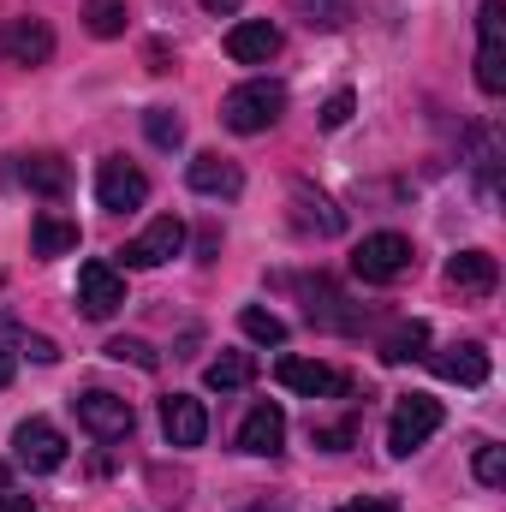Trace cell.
Listing matches in <instances>:
<instances>
[{
    "label": "cell",
    "instance_id": "cell-19",
    "mask_svg": "<svg viewBox=\"0 0 506 512\" xmlns=\"http://www.w3.org/2000/svg\"><path fill=\"white\" fill-rule=\"evenodd\" d=\"M435 376L459 387H483L489 382V352L483 346H447V352H435Z\"/></svg>",
    "mask_w": 506,
    "mask_h": 512
},
{
    "label": "cell",
    "instance_id": "cell-15",
    "mask_svg": "<svg viewBox=\"0 0 506 512\" xmlns=\"http://www.w3.org/2000/svg\"><path fill=\"white\" fill-rule=\"evenodd\" d=\"M280 447H286V411L280 405H251V417L239 423V453L274 459Z\"/></svg>",
    "mask_w": 506,
    "mask_h": 512
},
{
    "label": "cell",
    "instance_id": "cell-31",
    "mask_svg": "<svg viewBox=\"0 0 506 512\" xmlns=\"http://www.w3.org/2000/svg\"><path fill=\"white\" fill-rule=\"evenodd\" d=\"M24 352H30L36 364H54V358H60V352H54V340H42V334H30V340H24Z\"/></svg>",
    "mask_w": 506,
    "mask_h": 512
},
{
    "label": "cell",
    "instance_id": "cell-25",
    "mask_svg": "<svg viewBox=\"0 0 506 512\" xmlns=\"http://www.w3.org/2000/svg\"><path fill=\"white\" fill-rule=\"evenodd\" d=\"M143 131H149L155 149H179V143H185V120H179L173 108H149V114H143Z\"/></svg>",
    "mask_w": 506,
    "mask_h": 512
},
{
    "label": "cell",
    "instance_id": "cell-1",
    "mask_svg": "<svg viewBox=\"0 0 506 512\" xmlns=\"http://www.w3.org/2000/svg\"><path fill=\"white\" fill-rule=\"evenodd\" d=\"M280 114H286V90L268 84V78H251V84L227 90V102H221V120H227V131H239V137H256V131L280 126Z\"/></svg>",
    "mask_w": 506,
    "mask_h": 512
},
{
    "label": "cell",
    "instance_id": "cell-26",
    "mask_svg": "<svg viewBox=\"0 0 506 512\" xmlns=\"http://www.w3.org/2000/svg\"><path fill=\"white\" fill-rule=\"evenodd\" d=\"M310 441H316L322 453H346V447L358 441V423H352V417H346V423H316V429H310Z\"/></svg>",
    "mask_w": 506,
    "mask_h": 512
},
{
    "label": "cell",
    "instance_id": "cell-3",
    "mask_svg": "<svg viewBox=\"0 0 506 512\" xmlns=\"http://www.w3.org/2000/svg\"><path fill=\"white\" fill-rule=\"evenodd\" d=\"M477 84L483 96L506 90V0H483L477 12Z\"/></svg>",
    "mask_w": 506,
    "mask_h": 512
},
{
    "label": "cell",
    "instance_id": "cell-13",
    "mask_svg": "<svg viewBox=\"0 0 506 512\" xmlns=\"http://www.w3.org/2000/svg\"><path fill=\"white\" fill-rule=\"evenodd\" d=\"M280 54V24H268V18H239L233 30H227V60H239V66H268Z\"/></svg>",
    "mask_w": 506,
    "mask_h": 512
},
{
    "label": "cell",
    "instance_id": "cell-17",
    "mask_svg": "<svg viewBox=\"0 0 506 512\" xmlns=\"http://www.w3.org/2000/svg\"><path fill=\"white\" fill-rule=\"evenodd\" d=\"M447 286H459V292H471V298H489V292L501 286V262L489 251H459L447 262Z\"/></svg>",
    "mask_w": 506,
    "mask_h": 512
},
{
    "label": "cell",
    "instance_id": "cell-29",
    "mask_svg": "<svg viewBox=\"0 0 506 512\" xmlns=\"http://www.w3.org/2000/svg\"><path fill=\"white\" fill-rule=\"evenodd\" d=\"M108 358H120V364H137V370H155L161 358L143 346V340H108Z\"/></svg>",
    "mask_w": 506,
    "mask_h": 512
},
{
    "label": "cell",
    "instance_id": "cell-22",
    "mask_svg": "<svg viewBox=\"0 0 506 512\" xmlns=\"http://www.w3.org/2000/svg\"><path fill=\"white\" fill-rule=\"evenodd\" d=\"M84 24H90V36L114 42V36H126L131 6H126V0H84Z\"/></svg>",
    "mask_w": 506,
    "mask_h": 512
},
{
    "label": "cell",
    "instance_id": "cell-18",
    "mask_svg": "<svg viewBox=\"0 0 506 512\" xmlns=\"http://www.w3.org/2000/svg\"><path fill=\"white\" fill-rule=\"evenodd\" d=\"M18 179L36 191V197H66L72 191V167L54 155V149H36V155H18Z\"/></svg>",
    "mask_w": 506,
    "mask_h": 512
},
{
    "label": "cell",
    "instance_id": "cell-33",
    "mask_svg": "<svg viewBox=\"0 0 506 512\" xmlns=\"http://www.w3.org/2000/svg\"><path fill=\"white\" fill-rule=\"evenodd\" d=\"M0 512H42V507H36L30 495H6V489H0Z\"/></svg>",
    "mask_w": 506,
    "mask_h": 512
},
{
    "label": "cell",
    "instance_id": "cell-9",
    "mask_svg": "<svg viewBox=\"0 0 506 512\" xmlns=\"http://www.w3.org/2000/svg\"><path fill=\"white\" fill-rule=\"evenodd\" d=\"M179 251H185V221L179 215H155L120 256H126V268H161V262H173Z\"/></svg>",
    "mask_w": 506,
    "mask_h": 512
},
{
    "label": "cell",
    "instance_id": "cell-2",
    "mask_svg": "<svg viewBox=\"0 0 506 512\" xmlns=\"http://www.w3.org/2000/svg\"><path fill=\"white\" fill-rule=\"evenodd\" d=\"M435 429H441V399L405 393V399L393 405V417H387V453H393V459H411Z\"/></svg>",
    "mask_w": 506,
    "mask_h": 512
},
{
    "label": "cell",
    "instance_id": "cell-16",
    "mask_svg": "<svg viewBox=\"0 0 506 512\" xmlns=\"http://www.w3.org/2000/svg\"><path fill=\"white\" fill-rule=\"evenodd\" d=\"M292 227L298 233H316V239H334L340 227H346V215L322 197V191H310V185H292Z\"/></svg>",
    "mask_w": 506,
    "mask_h": 512
},
{
    "label": "cell",
    "instance_id": "cell-32",
    "mask_svg": "<svg viewBox=\"0 0 506 512\" xmlns=\"http://www.w3.org/2000/svg\"><path fill=\"white\" fill-rule=\"evenodd\" d=\"M334 512H393V501L370 495V501H346V507H334Z\"/></svg>",
    "mask_w": 506,
    "mask_h": 512
},
{
    "label": "cell",
    "instance_id": "cell-21",
    "mask_svg": "<svg viewBox=\"0 0 506 512\" xmlns=\"http://www.w3.org/2000/svg\"><path fill=\"white\" fill-rule=\"evenodd\" d=\"M203 382L215 387V393H239V387L256 382V358L251 352H221V358L203 370Z\"/></svg>",
    "mask_w": 506,
    "mask_h": 512
},
{
    "label": "cell",
    "instance_id": "cell-28",
    "mask_svg": "<svg viewBox=\"0 0 506 512\" xmlns=\"http://www.w3.org/2000/svg\"><path fill=\"white\" fill-rule=\"evenodd\" d=\"M292 6H298V12H304L310 24H322V30H334V24H346V12H352L346 0H292Z\"/></svg>",
    "mask_w": 506,
    "mask_h": 512
},
{
    "label": "cell",
    "instance_id": "cell-30",
    "mask_svg": "<svg viewBox=\"0 0 506 512\" xmlns=\"http://www.w3.org/2000/svg\"><path fill=\"white\" fill-rule=\"evenodd\" d=\"M352 108H358V96H352V90L328 96V108H322V126H328V131H340L346 120H352Z\"/></svg>",
    "mask_w": 506,
    "mask_h": 512
},
{
    "label": "cell",
    "instance_id": "cell-24",
    "mask_svg": "<svg viewBox=\"0 0 506 512\" xmlns=\"http://www.w3.org/2000/svg\"><path fill=\"white\" fill-rule=\"evenodd\" d=\"M239 328H245V340H256V346H286V322L274 310H262V304H245L239 310Z\"/></svg>",
    "mask_w": 506,
    "mask_h": 512
},
{
    "label": "cell",
    "instance_id": "cell-5",
    "mask_svg": "<svg viewBox=\"0 0 506 512\" xmlns=\"http://www.w3.org/2000/svg\"><path fill=\"white\" fill-rule=\"evenodd\" d=\"M72 411H78V423H84L96 441H126L131 429H137V411H131V399L108 393V387H90V393H78V399H72Z\"/></svg>",
    "mask_w": 506,
    "mask_h": 512
},
{
    "label": "cell",
    "instance_id": "cell-27",
    "mask_svg": "<svg viewBox=\"0 0 506 512\" xmlns=\"http://www.w3.org/2000/svg\"><path fill=\"white\" fill-rule=\"evenodd\" d=\"M477 483H483V489H501L506 483V447H495V441L477 447Z\"/></svg>",
    "mask_w": 506,
    "mask_h": 512
},
{
    "label": "cell",
    "instance_id": "cell-20",
    "mask_svg": "<svg viewBox=\"0 0 506 512\" xmlns=\"http://www.w3.org/2000/svg\"><path fill=\"white\" fill-rule=\"evenodd\" d=\"M30 251L42 256V262L72 256L78 251V221H66V215H36V221H30Z\"/></svg>",
    "mask_w": 506,
    "mask_h": 512
},
{
    "label": "cell",
    "instance_id": "cell-36",
    "mask_svg": "<svg viewBox=\"0 0 506 512\" xmlns=\"http://www.w3.org/2000/svg\"><path fill=\"white\" fill-rule=\"evenodd\" d=\"M0 489H6V465H0Z\"/></svg>",
    "mask_w": 506,
    "mask_h": 512
},
{
    "label": "cell",
    "instance_id": "cell-34",
    "mask_svg": "<svg viewBox=\"0 0 506 512\" xmlns=\"http://www.w3.org/2000/svg\"><path fill=\"white\" fill-rule=\"evenodd\" d=\"M203 12H239V0H197Z\"/></svg>",
    "mask_w": 506,
    "mask_h": 512
},
{
    "label": "cell",
    "instance_id": "cell-35",
    "mask_svg": "<svg viewBox=\"0 0 506 512\" xmlns=\"http://www.w3.org/2000/svg\"><path fill=\"white\" fill-rule=\"evenodd\" d=\"M12 370H18V364H12V352H6V346H0V387L12 382Z\"/></svg>",
    "mask_w": 506,
    "mask_h": 512
},
{
    "label": "cell",
    "instance_id": "cell-12",
    "mask_svg": "<svg viewBox=\"0 0 506 512\" xmlns=\"http://www.w3.org/2000/svg\"><path fill=\"white\" fill-rule=\"evenodd\" d=\"M161 435H167V447H203V435H209V411H203V399H191V393H167V399H161Z\"/></svg>",
    "mask_w": 506,
    "mask_h": 512
},
{
    "label": "cell",
    "instance_id": "cell-8",
    "mask_svg": "<svg viewBox=\"0 0 506 512\" xmlns=\"http://www.w3.org/2000/svg\"><path fill=\"white\" fill-rule=\"evenodd\" d=\"M120 304H126V274L114 262H84L78 268V310L90 322H108Z\"/></svg>",
    "mask_w": 506,
    "mask_h": 512
},
{
    "label": "cell",
    "instance_id": "cell-10",
    "mask_svg": "<svg viewBox=\"0 0 506 512\" xmlns=\"http://www.w3.org/2000/svg\"><path fill=\"white\" fill-rule=\"evenodd\" d=\"M274 376H280V387H292V393H304V399H334V393L352 387L334 364H322V358H280Z\"/></svg>",
    "mask_w": 506,
    "mask_h": 512
},
{
    "label": "cell",
    "instance_id": "cell-23",
    "mask_svg": "<svg viewBox=\"0 0 506 512\" xmlns=\"http://www.w3.org/2000/svg\"><path fill=\"white\" fill-rule=\"evenodd\" d=\"M423 346H429V328L423 322H399L381 340V364H411V358H423Z\"/></svg>",
    "mask_w": 506,
    "mask_h": 512
},
{
    "label": "cell",
    "instance_id": "cell-6",
    "mask_svg": "<svg viewBox=\"0 0 506 512\" xmlns=\"http://www.w3.org/2000/svg\"><path fill=\"white\" fill-rule=\"evenodd\" d=\"M12 453H18V465H24V471L48 477V471H60V465H66V435H60L48 417H24V423L12 429Z\"/></svg>",
    "mask_w": 506,
    "mask_h": 512
},
{
    "label": "cell",
    "instance_id": "cell-4",
    "mask_svg": "<svg viewBox=\"0 0 506 512\" xmlns=\"http://www.w3.org/2000/svg\"><path fill=\"white\" fill-rule=\"evenodd\" d=\"M405 268H411V239H405V233H370V239L352 251V274H358L364 286H393Z\"/></svg>",
    "mask_w": 506,
    "mask_h": 512
},
{
    "label": "cell",
    "instance_id": "cell-7",
    "mask_svg": "<svg viewBox=\"0 0 506 512\" xmlns=\"http://www.w3.org/2000/svg\"><path fill=\"white\" fill-rule=\"evenodd\" d=\"M96 203H102L108 215L143 209V203H149V179H143V167H131L126 155H108V161L96 167Z\"/></svg>",
    "mask_w": 506,
    "mask_h": 512
},
{
    "label": "cell",
    "instance_id": "cell-14",
    "mask_svg": "<svg viewBox=\"0 0 506 512\" xmlns=\"http://www.w3.org/2000/svg\"><path fill=\"white\" fill-rule=\"evenodd\" d=\"M185 179H191V191H197V197H239V191H245V173H239V161H227V155H215V149L191 155Z\"/></svg>",
    "mask_w": 506,
    "mask_h": 512
},
{
    "label": "cell",
    "instance_id": "cell-11",
    "mask_svg": "<svg viewBox=\"0 0 506 512\" xmlns=\"http://www.w3.org/2000/svg\"><path fill=\"white\" fill-rule=\"evenodd\" d=\"M0 54H6L12 66H48V60H54V30H48V18H12L6 36H0Z\"/></svg>",
    "mask_w": 506,
    "mask_h": 512
}]
</instances>
